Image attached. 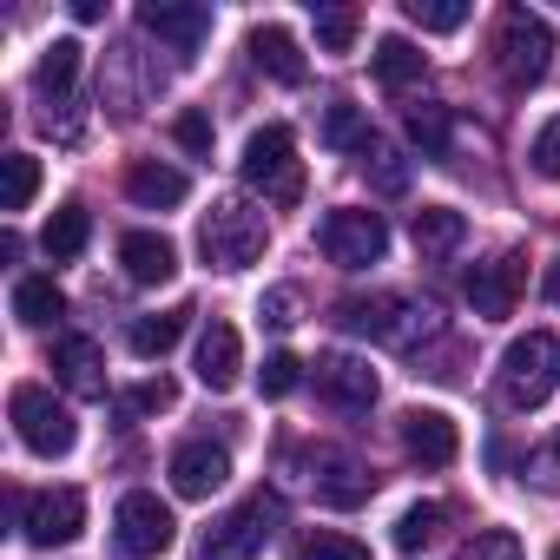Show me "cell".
<instances>
[{"mask_svg": "<svg viewBox=\"0 0 560 560\" xmlns=\"http://www.w3.org/2000/svg\"><path fill=\"white\" fill-rule=\"evenodd\" d=\"M363 159H370V178H376V191H402V185H409V172H402V159H396L389 145H376V139H370V152H363Z\"/></svg>", "mask_w": 560, "mask_h": 560, "instance_id": "39", "label": "cell"}, {"mask_svg": "<svg viewBox=\"0 0 560 560\" xmlns=\"http://www.w3.org/2000/svg\"><path fill=\"white\" fill-rule=\"evenodd\" d=\"M185 317H191L185 304H178V311H159V317H139V324H132V357H145V363L165 357V350L185 337Z\"/></svg>", "mask_w": 560, "mask_h": 560, "instance_id": "29", "label": "cell"}, {"mask_svg": "<svg viewBox=\"0 0 560 560\" xmlns=\"http://www.w3.org/2000/svg\"><path fill=\"white\" fill-rule=\"evenodd\" d=\"M527 468H534V481H560V442H547Z\"/></svg>", "mask_w": 560, "mask_h": 560, "instance_id": "42", "label": "cell"}, {"mask_svg": "<svg viewBox=\"0 0 560 560\" xmlns=\"http://www.w3.org/2000/svg\"><path fill=\"white\" fill-rule=\"evenodd\" d=\"M560 389V337L553 330H527L501 350V402L508 409H540Z\"/></svg>", "mask_w": 560, "mask_h": 560, "instance_id": "3", "label": "cell"}, {"mask_svg": "<svg viewBox=\"0 0 560 560\" xmlns=\"http://www.w3.org/2000/svg\"><path fill=\"white\" fill-rule=\"evenodd\" d=\"M494 54H501V80L508 86H540L547 54H553V27L540 14H527V8H508L501 34H494Z\"/></svg>", "mask_w": 560, "mask_h": 560, "instance_id": "7", "label": "cell"}, {"mask_svg": "<svg viewBox=\"0 0 560 560\" xmlns=\"http://www.w3.org/2000/svg\"><path fill=\"white\" fill-rule=\"evenodd\" d=\"M284 527V501L277 494H250V501H237L205 540H198V560H250V553H264L270 547V534Z\"/></svg>", "mask_w": 560, "mask_h": 560, "instance_id": "5", "label": "cell"}, {"mask_svg": "<svg viewBox=\"0 0 560 560\" xmlns=\"http://www.w3.org/2000/svg\"><path fill=\"white\" fill-rule=\"evenodd\" d=\"M304 383V363L291 357V350H277V357H264V370H257V389L264 396H291Z\"/></svg>", "mask_w": 560, "mask_h": 560, "instance_id": "34", "label": "cell"}, {"mask_svg": "<svg viewBox=\"0 0 560 560\" xmlns=\"http://www.w3.org/2000/svg\"><path fill=\"white\" fill-rule=\"evenodd\" d=\"M40 191V159L34 152H8L0 159V211H27Z\"/></svg>", "mask_w": 560, "mask_h": 560, "instance_id": "26", "label": "cell"}, {"mask_svg": "<svg viewBox=\"0 0 560 560\" xmlns=\"http://www.w3.org/2000/svg\"><path fill=\"white\" fill-rule=\"evenodd\" d=\"M298 560H370V547L363 540H350V534H311L304 547H298Z\"/></svg>", "mask_w": 560, "mask_h": 560, "instance_id": "35", "label": "cell"}, {"mask_svg": "<svg viewBox=\"0 0 560 560\" xmlns=\"http://www.w3.org/2000/svg\"><path fill=\"white\" fill-rule=\"evenodd\" d=\"M119 402H126V416H159V409H172V402H178V389H172V376H152V383L126 389Z\"/></svg>", "mask_w": 560, "mask_h": 560, "instance_id": "36", "label": "cell"}, {"mask_svg": "<svg viewBox=\"0 0 560 560\" xmlns=\"http://www.w3.org/2000/svg\"><path fill=\"white\" fill-rule=\"evenodd\" d=\"M8 409H14V429H21V442H27L40 462H60V455H73V442H80V422H73V409H67V402H54V389H40V383H21Z\"/></svg>", "mask_w": 560, "mask_h": 560, "instance_id": "6", "label": "cell"}, {"mask_svg": "<svg viewBox=\"0 0 560 560\" xmlns=\"http://www.w3.org/2000/svg\"><path fill=\"white\" fill-rule=\"evenodd\" d=\"M172 488L185 494V501H211L224 481H231V455L218 448V442H185V448H172Z\"/></svg>", "mask_w": 560, "mask_h": 560, "instance_id": "15", "label": "cell"}, {"mask_svg": "<svg viewBox=\"0 0 560 560\" xmlns=\"http://www.w3.org/2000/svg\"><path fill=\"white\" fill-rule=\"evenodd\" d=\"M376 370L363 363V357H350V350H330V357H317V396L324 402H337V409H370L376 402Z\"/></svg>", "mask_w": 560, "mask_h": 560, "instance_id": "14", "label": "cell"}, {"mask_svg": "<svg viewBox=\"0 0 560 560\" xmlns=\"http://www.w3.org/2000/svg\"><path fill=\"white\" fill-rule=\"evenodd\" d=\"M370 119H363V106H350V100H330L324 106V145L330 152H370Z\"/></svg>", "mask_w": 560, "mask_h": 560, "instance_id": "25", "label": "cell"}, {"mask_svg": "<svg viewBox=\"0 0 560 560\" xmlns=\"http://www.w3.org/2000/svg\"><path fill=\"white\" fill-rule=\"evenodd\" d=\"M442 521H448L442 501H416V508H402V521H396V547H402V553H422V547L442 534Z\"/></svg>", "mask_w": 560, "mask_h": 560, "instance_id": "31", "label": "cell"}, {"mask_svg": "<svg viewBox=\"0 0 560 560\" xmlns=\"http://www.w3.org/2000/svg\"><path fill=\"white\" fill-rule=\"evenodd\" d=\"M237 172H244L250 191H264V205H298V198H304V165H298L291 126H257V132L244 139Z\"/></svg>", "mask_w": 560, "mask_h": 560, "instance_id": "2", "label": "cell"}, {"mask_svg": "<svg viewBox=\"0 0 560 560\" xmlns=\"http://www.w3.org/2000/svg\"><path fill=\"white\" fill-rule=\"evenodd\" d=\"M311 488H317L324 508H363L376 494V475H363V462L343 455V448H317L311 455Z\"/></svg>", "mask_w": 560, "mask_h": 560, "instance_id": "11", "label": "cell"}, {"mask_svg": "<svg viewBox=\"0 0 560 560\" xmlns=\"http://www.w3.org/2000/svg\"><path fill=\"white\" fill-rule=\"evenodd\" d=\"M257 317H264V324H277V330H291V324H298V291H270Z\"/></svg>", "mask_w": 560, "mask_h": 560, "instance_id": "41", "label": "cell"}, {"mask_svg": "<svg viewBox=\"0 0 560 560\" xmlns=\"http://www.w3.org/2000/svg\"><path fill=\"white\" fill-rule=\"evenodd\" d=\"M86 527V494L80 488H47L27 501V540L34 547H67Z\"/></svg>", "mask_w": 560, "mask_h": 560, "instance_id": "12", "label": "cell"}, {"mask_svg": "<svg viewBox=\"0 0 560 560\" xmlns=\"http://www.w3.org/2000/svg\"><path fill=\"white\" fill-rule=\"evenodd\" d=\"M317 47L324 54H350L357 47V14L350 8H317Z\"/></svg>", "mask_w": 560, "mask_h": 560, "instance_id": "33", "label": "cell"}, {"mask_svg": "<svg viewBox=\"0 0 560 560\" xmlns=\"http://www.w3.org/2000/svg\"><path fill=\"white\" fill-rule=\"evenodd\" d=\"M67 311V298H60V284H54V277H21V284H14V317L21 324H54Z\"/></svg>", "mask_w": 560, "mask_h": 560, "instance_id": "28", "label": "cell"}, {"mask_svg": "<svg viewBox=\"0 0 560 560\" xmlns=\"http://www.w3.org/2000/svg\"><path fill=\"white\" fill-rule=\"evenodd\" d=\"M462 560H527V553H521V540H514L508 527H481V534L462 547Z\"/></svg>", "mask_w": 560, "mask_h": 560, "instance_id": "37", "label": "cell"}, {"mask_svg": "<svg viewBox=\"0 0 560 560\" xmlns=\"http://www.w3.org/2000/svg\"><path fill=\"white\" fill-rule=\"evenodd\" d=\"M139 27L159 34L178 60H191L205 40H211V8H178V0H145L139 8Z\"/></svg>", "mask_w": 560, "mask_h": 560, "instance_id": "13", "label": "cell"}, {"mask_svg": "<svg viewBox=\"0 0 560 560\" xmlns=\"http://www.w3.org/2000/svg\"><path fill=\"white\" fill-rule=\"evenodd\" d=\"M370 67H376V80L389 86V93H402L409 80H422V54L402 40V34H389V40H376V54H370Z\"/></svg>", "mask_w": 560, "mask_h": 560, "instance_id": "27", "label": "cell"}, {"mask_svg": "<svg viewBox=\"0 0 560 560\" xmlns=\"http://www.w3.org/2000/svg\"><path fill=\"white\" fill-rule=\"evenodd\" d=\"M172 139H178V145H185V152H191V159H211V119H205V113H198V106H191V113H178V119H172Z\"/></svg>", "mask_w": 560, "mask_h": 560, "instance_id": "38", "label": "cell"}, {"mask_svg": "<svg viewBox=\"0 0 560 560\" xmlns=\"http://www.w3.org/2000/svg\"><path fill=\"white\" fill-rule=\"evenodd\" d=\"M547 304H553V311H560V257H553V264H547Z\"/></svg>", "mask_w": 560, "mask_h": 560, "instance_id": "43", "label": "cell"}, {"mask_svg": "<svg viewBox=\"0 0 560 560\" xmlns=\"http://www.w3.org/2000/svg\"><path fill=\"white\" fill-rule=\"evenodd\" d=\"M462 237H468V218H462L455 205H422V211H416V250H422V257H448Z\"/></svg>", "mask_w": 560, "mask_h": 560, "instance_id": "22", "label": "cell"}, {"mask_svg": "<svg viewBox=\"0 0 560 560\" xmlns=\"http://www.w3.org/2000/svg\"><path fill=\"white\" fill-rule=\"evenodd\" d=\"M527 159H534V172H540V178H560V119H547V126H540V139H534V152H527Z\"/></svg>", "mask_w": 560, "mask_h": 560, "instance_id": "40", "label": "cell"}, {"mask_svg": "<svg viewBox=\"0 0 560 560\" xmlns=\"http://www.w3.org/2000/svg\"><path fill=\"white\" fill-rule=\"evenodd\" d=\"M119 264L132 284H172L178 277V244L165 231H126L119 237Z\"/></svg>", "mask_w": 560, "mask_h": 560, "instance_id": "17", "label": "cell"}, {"mask_svg": "<svg viewBox=\"0 0 560 560\" xmlns=\"http://www.w3.org/2000/svg\"><path fill=\"white\" fill-rule=\"evenodd\" d=\"M317 244H324L330 264L363 270V264H383V250H389V224H383V211L343 205V211H330V218L317 224Z\"/></svg>", "mask_w": 560, "mask_h": 560, "instance_id": "8", "label": "cell"}, {"mask_svg": "<svg viewBox=\"0 0 560 560\" xmlns=\"http://www.w3.org/2000/svg\"><path fill=\"white\" fill-rule=\"evenodd\" d=\"M422 34H455L462 21H468V8H462V0H409V8H402Z\"/></svg>", "mask_w": 560, "mask_h": 560, "instance_id": "32", "label": "cell"}, {"mask_svg": "<svg viewBox=\"0 0 560 560\" xmlns=\"http://www.w3.org/2000/svg\"><path fill=\"white\" fill-rule=\"evenodd\" d=\"M126 191H132V205H145V211H172V205H185V172L178 165H159V159H139L132 172H126Z\"/></svg>", "mask_w": 560, "mask_h": 560, "instance_id": "21", "label": "cell"}, {"mask_svg": "<svg viewBox=\"0 0 560 560\" xmlns=\"http://www.w3.org/2000/svg\"><path fill=\"white\" fill-rule=\"evenodd\" d=\"M547 560H560V547H553V553H547Z\"/></svg>", "mask_w": 560, "mask_h": 560, "instance_id": "44", "label": "cell"}, {"mask_svg": "<svg viewBox=\"0 0 560 560\" xmlns=\"http://www.w3.org/2000/svg\"><path fill=\"white\" fill-rule=\"evenodd\" d=\"M172 534H178V521H172V508H165L159 494H145V488L119 494V508H113V540H119V553L152 560V553L172 547Z\"/></svg>", "mask_w": 560, "mask_h": 560, "instance_id": "9", "label": "cell"}, {"mask_svg": "<svg viewBox=\"0 0 560 560\" xmlns=\"http://www.w3.org/2000/svg\"><path fill=\"white\" fill-rule=\"evenodd\" d=\"M337 324L350 337H370V343H389V350H416V337H435V311L409 304V298H343Z\"/></svg>", "mask_w": 560, "mask_h": 560, "instance_id": "4", "label": "cell"}, {"mask_svg": "<svg viewBox=\"0 0 560 560\" xmlns=\"http://www.w3.org/2000/svg\"><path fill=\"white\" fill-rule=\"evenodd\" d=\"M86 237H93V218H86V205H60V211L47 218V231H40V244H47V257H54V264L80 257V250H86Z\"/></svg>", "mask_w": 560, "mask_h": 560, "instance_id": "24", "label": "cell"}, {"mask_svg": "<svg viewBox=\"0 0 560 560\" xmlns=\"http://www.w3.org/2000/svg\"><path fill=\"white\" fill-rule=\"evenodd\" d=\"M198 250L211 270H250L270 250V224L244 198H211V211L198 218Z\"/></svg>", "mask_w": 560, "mask_h": 560, "instance_id": "1", "label": "cell"}, {"mask_svg": "<svg viewBox=\"0 0 560 560\" xmlns=\"http://www.w3.org/2000/svg\"><path fill=\"white\" fill-rule=\"evenodd\" d=\"M402 448H409V462H422V468H448V462L462 455V429H455L442 409H409V416H402Z\"/></svg>", "mask_w": 560, "mask_h": 560, "instance_id": "16", "label": "cell"}, {"mask_svg": "<svg viewBox=\"0 0 560 560\" xmlns=\"http://www.w3.org/2000/svg\"><path fill=\"white\" fill-rule=\"evenodd\" d=\"M237 376H244V343H237V330H231V324H205V337H198V383H205L211 396H224V389H237Z\"/></svg>", "mask_w": 560, "mask_h": 560, "instance_id": "18", "label": "cell"}, {"mask_svg": "<svg viewBox=\"0 0 560 560\" xmlns=\"http://www.w3.org/2000/svg\"><path fill=\"white\" fill-rule=\"evenodd\" d=\"M54 376H60V389H73V396H106V357H100V343H93V337H67V343L54 350Z\"/></svg>", "mask_w": 560, "mask_h": 560, "instance_id": "19", "label": "cell"}, {"mask_svg": "<svg viewBox=\"0 0 560 560\" xmlns=\"http://www.w3.org/2000/svg\"><path fill=\"white\" fill-rule=\"evenodd\" d=\"M402 126H409L422 159H448V106H409Z\"/></svg>", "mask_w": 560, "mask_h": 560, "instance_id": "30", "label": "cell"}, {"mask_svg": "<svg viewBox=\"0 0 560 560\" xmlns=\"http://www.w3.org/2000/svg\"><path fill=\"white\" fill-rule=\"evenodd\" d=\"M250 67L257 73H270L277 86H298L304 80V54H298V40L284 34V27H250Z\"/></svg>", "mask_w": 560, "mask_h": 560, "instance_id": "20", "label": "cell"}, {"mask_svg": "<svg viewBox=\"0 0 560 560\" xmlns=\"http://www.w3.org/2000/svg\"><path fill=\"white\" fill-rule=\"evenodd\" d=\"M73 80H80V40H54V47L40 54V67H34V86H40L54 106H67V100H73Z\"/></svg>", "mask_w": 560, "mask_h": 560, "instance_id": "23", "label": "cell"}, {"mask_svg": "<svg viewBox=\"0 0 560 560\" xmlns=\"http://www.w3.org/2000/svg\"><path fill=\"white\" fill-rule=\"evenodd\" d=\"M521 277H527V270H521V250H501V257L475 264V270H468V311H475V317H488V324L514 317Z\"/></svg>", "mask_w": 560, "mask_h": 560, "instance_id": "10", "label": "cell"}]
</instances>
